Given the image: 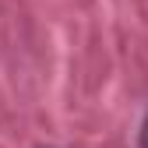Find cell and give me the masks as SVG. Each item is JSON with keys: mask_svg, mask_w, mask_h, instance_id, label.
<instances>
[{"mask_svg": "<svg viewBox=\"0 0 148 148\" xmlns=\"http://www.w3.org/2000/svg\"><path fill=\"white\" fill-rule=\"evenodd\" d=\"M141 148H148V116H145V123H141Z\"/></svg>", "mask_w": 148, "mask_h": 148, "instance_id": "1", "label": "cell"}]
</instances>
